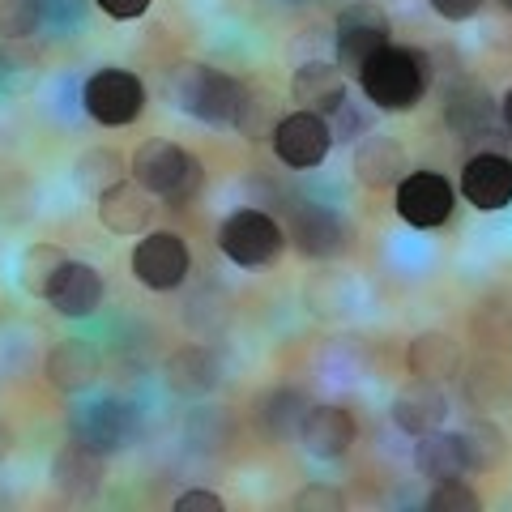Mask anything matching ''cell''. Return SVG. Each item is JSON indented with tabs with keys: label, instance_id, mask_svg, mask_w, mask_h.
I'll return each mask as SVG.
<instances>
[{
	"label": "cell",
	"instance_id": "7a4b0ae2",
	"mask_svg": "<svg viewBox=\"0 0 512 512\" xmlns=\"http://www.w3.org/2000/svg\"><path fill=\"white\" fill-rule=\"evenodd\" d=\"M128 171H133V180L146 188L150 197L167 201V205H188L205 184L201 158L188 154L184 146H175V141H163V137L141 141V146L133 150Z\"/></svg>",
	"mask_w": 512,
	"mask_h": 512
},
{
	"label": "cell",
	"instance_id": "836d02e7",
	"mask_svg": "<svg viewBox=\"0 0 512 512\" xmlns=\"http://www.w3.org/2000/svg\"><path fill=\"white\" fill-rule=\"evenodd\" d=\"M431 9H436L444 22H470L474 13L483 9V0H431Z\"/></svg>",
	"mask_w": 512,
	"mask_h": 512
},
{
	"label": "cell",
	"instance_id": "8d00e7d4",
	"mask_svg": "<svg viewBox=\"0 0 512 512\" xmlns=\"http://www.w3.org/2000/svg\"><path fill=\"white\" fill-rule=\"evenodd\" d=\"M291 5H308V0H291Z\"/></svg>",
	"mask_w": 512,
	"mask_h": 512
},
{
	"label": "cell",
	"instance_id": "8fae6325",
	"mask_svg": "<svg viewBox=\"0 0 512 512\" xmlns=\"http://www.w3.org/2000/svg\"><path fill=\"white\" fill-rule=\"evenodd\" d=\"M461 197L483 214H500L512 205V158L483 150L474 154L466 171H461Z\"/></svg>",
	"mask_w": 512,
	"mask_h": 512
},
{
	"label": "cell",
	"instance_id": "7c38bea8",
	"mask_svg": "<svg viewBox=\"0 0 512 512\" xmlns=\"http://www.w3.org/2000/svg\"><path fill=\"white\" fill-rule=\"evenodd\" d=\"M286 239L312 261H325V256H338L346 244V227L342 218L325 210V205H312V201H299L291 205V222H286Z\"/></svg>",
	"mask_w": 512,
	"mask_h": 512
},
{
	"label": "cell",
	"instance_id": "ba28073f",
	"mask_svg": "<svg viewBox=\"0 0 512 512\" xmlns=\"http://www.w3.org/2000/svg\"><path fill=\"white\" fill-rule=\"evenodd\" d=\"M192 269V252L184 235L175 231H146L133 248V278L146 291H175Z\"/></svg>",
	"mask_w": 512,
	"mask_h": 512
},
{
	"label": "cell",
	"instance_id": "603a6c76",
	"mask_svg": "<svg viewBox=\"0 0 512 512\" xmlns=\"http://www.w3.org/2000/svg\"><path fill=\"white\" fill-rule=\"evenodd\" d=\"M457 444H461V457H466V474H491L508 457L504 427L491 419H470L457 431Z\"/></svg>",
	"mask_w": 512,
	"mask_h": 512
},
{
	"label": "cell",
	"instance_id": "ac0fdd59",
	"mask_svg": "<svg viewBox=\"0 0 512 512\" xmlns=\"http://www.w3.org/2000/svg\"><path fill=\"white\" fill-rule=\"evenodd\" d=\"M406 146L397 137H363L359 150H355V180L372 192L384 188H397L406 180Z\"/></svg>",
	"mask_w": 512,
	"mask_h": 512
},
{
	"label": "cell",
	"instance_id": "9c48e42d",
	"mask_svg": "<svg viewBox=\"0 0 512 512\" xmlns=\"http://www.w3.org/2000/svg\"><path fill=\"white\" fill-rule=\"evenodd\" d=\"M389 18L376 9V5H367V0H359V5H350L338 13V69L355 82L359 69L367 60H372L380 47H389Z\"/></svg>",
	"mask_w": 512,
	"mask_h": 512
},
{
	"label": "cell",
	"instance_id": "3957f363",
	"mask_svg": "<svg viewBox=\"0 0 512 512\" xmlns=\"http://www.w3.org/2000/svg\"><path fill=\"white\" fill-rule=\"evenodd\" d=\"M171 94L184 116L210 124V128L235 124L239 107H244V86H239L231 73L210 69V64H184V69H175Z\"/></svg>",
	"mask_w": 512,
	"mask_h": 512
},
{
	"label": "cell",
	"instance_id": "5bb4252c",
	"mask_svg": "<svg viewBox=\"0 0 512 512\" xmlns=\"http://www.w3.org/2000/svg\"><path fill=\"white\" fill-rule=\"evenodd\" d=\"M47 303H52V312L64 320L94 316L103 308V274L86 261H69L60 269V278L52 282V291H47Z\"/></svg>",
	"mask_w": 512,
	"mask_h": 512
},
{
	"label": "cell",
	"instance_id": "6da1fadb",
	"mask_svg": "<svg viewBox=\"0 0 512 512\" xmlns=\"http://www.w3.org/2000/svg\"><path fill=\"white\" fill-rule=\"evenodd\" d=\"M355 82L376 111H410L423 103V94L431 86V60L423 52H414V47L389 43L363 64Z\"/></svg>",
	"mask_w": 512,
	"mask_h": 512
},
{
	"label": "cell",
	"instance_id": "f546056e",
	"mask_svg": "<svg viewBox=\"0 0 512 512\" xmlns=\"http://www.w3.org/2000/svg\"><path fill=\"white\" fill-rule=\"evenodd\" d=\"M427 508L431 512H478V508H483V500H478V491L466 487L461 478H444V483L431 487Z\"/></svg>",
	"mask_w": 512,
	"mask_h": 512
},
{
	"label": "cell",
	"instance_id": "d6986e66",
	"mask_svg": "<svg viewBox=\"0 0 512 512\" xmlns=\"http://www.w3.org/2000/svg\"><path fill=\"white\" fill-rule=\"evenodd\" d=\"M299 440L312 457L320 461H338L350 444H355V419L346 406H312L308 419L299 427Z\"/></svg>",
	"mask_w": 512,
	"mask_h": 512
},
{
	"label": "cell",
	"instance_id": "5b68a950",
	"mask_svg": "<svg viewBox=\"0 0 512 512\" xmlns=\"http://www.w3.org/2000/svg\"><path fill=\"white\" fill-rule=\"evenodd\" d=\"M286 248V231L282 222H274L265 210H235L222 218L218 227V252L235 261L239 269H261L274 265Z\"/></svg>",
	"mask_w": 512,
	"mask_h": 512
},
{
	"label": "cell",
	"instance_id": "e0dca14e",
	"mask_svg": "<svg viewBox=\"0 0 512 512\" xmlns=\"http://www.w3.org/2000/svg\"><path fill=\"white\" fill-rule=\"evenodd\" d=\"M99 222L111 235H146L154 222V197L137 180L111 184L99 197Z\"/></svg>",
	"mask_w": 512,
	"mask_h": 512
},
{
	"label": "cell",
	"instance_id": "1f68e13d",
	"mask_svg": "<svg viewBox=\"0 0 512 512\" xmlns=\"http://www.w3.org/2000/svg\"><path fill=\"white\" fill-rule=\"evenodd\" d=\"M295 508L299 512H342L346 508V495L338 487H325V483H308L295 495Z\"/></svg>",
	"mask_w": 512,
	"mask_h": 512
},
{
	"label": "cell",
	"instance_id": "2e32d148",
	"mask_svg": "<svg viewBox=\"0 0 512 512\" xmlns=\"http://www.w3.org/2000/svg\"><path fill=\"white\" fill-rule=\"evenodd\" d=\"M346 82L350 77L329 60H308L299 64L295 77H291V94L303 111H316V116H338L346 107Z\"/></svg>",
	"mask_w": 512,
	"mask_h": 512
},
{
	"label": "cell",
	"instance_id": "4dcf8cb0",
	"mask_svg": "<svg viewBox=\"0 0 512 512\" xmlns=\"http://www.w3.org/2000/svg\"><path fill=\"white\" fill-rule=\"evenodd\" d=\"M269 116H274V103H269V94H256V90L244 86V107H239V120H235L239 133H244L248 141L265 137V133H274Z\"/></svg>",
	"mask_w": 512,
	"mask_h": 512
},
{
	"label": "cell",
	"instance_id": "30bf717a",
	"mask_svg": "<svg viewBox=\"0 0 512 512\" xmlns=\"http://www.w3.org/2000/svg\"><path fill=\"white\" fill-rule=\"evenodd\" d=\"M453 205H457V192L440 171H410L397 184V218L410 222L414 231L444 227L453 218Z\"/></svg>",
	"mask_w": 512,
	"mask_h": 512
},
{
	"label": "cell",
	"instance_id": "44dd1931",
	"mask_svg": "<svg viewBox=\"0 0 512 512\" xmlns=\"http://www.w3.org/2000/svg\"><path fill=\"white\" fill-rule=\"evenodd\" d=\"M491 120H495V99L474 77H457L444 99V124L453 128L461 141H474L478 133H487Z\"/></svg>",
	"mask_w": 512,
	"mask_h": 512
},
{
	"label": "cell",
	"instance_id": "9a60e30c",
	"mask_svg": "<svg viewBox=\"0 0 512 512\" xmlns=\"http://www.w3.org/2000/svg\"><path fill=\"white\" fill-rule=\"evenodd\" d=\"M393 423L406 431V436H427V431L444 427L448 419V393L440 389V380H419L414 376L402 393L393 397Z\"/></svg>",
	"mask_w": 512,
	"mask_h": 512
},
{
	"label": "cell",
	"instance_id": "ffe728a7",
	"mask_svg": "<svg viewBox=\"0 0 512 512\" xmlns=\"http://www.w3.org/2000/svg\"><path fill=\"white\" fill-rule=\"evenodd\" d=\"M52 487L64 500H94L103 487V457L69 440L52 461Z\"/></svg>",
	"mask_w": 512,
	"mask_h": 512
},
{
	"label": "cell",
	"instance_id": "83f0119b",
	"mask_svg": "<svg viewBox=\"0 0 512 512\" xmlns=\"http://www.w3.org/2000/svg\"><path fill=\"white\" fill-rule=\"evenodd\" d=\"M124 171H128V167H124V158H120L116 150H86L82 158H77V167H73L77 184H82L90 197H103L111 184L124 180Z\"/></svg>",
	"mask_w": 512,
	"mask_h": 512
},
{
	"label": "cell",
	"instance_id": "8992f818",
	"mask_svg": "<svg viewBox=\"0 0 512 512\" xmlns=\"http://www.w3.org/2000/svg\"><path fill=\"white\" fill-rule=\"evenodd\" d=\"M82 107L90 120H99L107 128H124L146 111V86L137 73L128 69H99L86 77L82 86Z\"/></svg>",
	"mask_w": 512,
	"mask_h": 512
},
{
	"label": "cell",
	"instance_id": "cb8c5ba5",
	"mask_svg": "<svg viewBox=\"0 0 512 512\" xmlns=\"http://www.w3.org/2000/svg\"><path fill=\"white\" fill-rule=\"evenodd\" d=\"M308 410L312 406L299 389H269L261 402H256V427H261L269 440H291V436H299Z\"/></svg>",
	"mask_w": 512,
	"mask_h": 512
},
{
	"label": "cell",
	"instance_id": "d590c367",
	"mask_svg": "<svg viewBox=\"0 0 512 512\" xmlns=\"http://www.w3.org/2000/svg\"><path fill=\"white\" fill-rule=\"evenodd\" d=\"M500 120L508 124V133H512V90L504 94V103H500Z\"/></svg>",
	"mask_w": 512,
	"mask_h": 512
},
{
	"label": "cell",
	"instance_id": "d6a6232c",
	"mask_svg": "<svg viewBox=\"0 0 512 512\" xmlns=\"http://www.w3.org/2000/svg\"><path fill=\"white\" fill-rule=\"evenodd\" d=\"M222 495L214 491H184L180 500H175V512H222Z\"/></svg>",
	"mask_w": 512,
	"mask_h": 512
},
{
	"label": "cell",
	"instance_id": "4fadbf2b",
	"mask_svg": "<svg viewBox=\"0 0 512 512\" xmlns=\"http://www.w3.org/2000/svg\"><path fill=\"white\" fill-rule=\"evenodd\" d=\"M43 372H47V384H52V389L77 397L103 376V355H99V346L86 342V338H64L52 346Z\"/></svg>",
	"mask_w": 512,
	"mask_h": 512
},
{
	"label": "cell",
	"instance_id": "277c9868",
	"mask_svg": "<svg viewBox=\"0 0 512 512\" xmlns=\"http://www.w3.org/2000/svg\"><path fill=\"white\" fill-rule=\"evenodd\" d=\"M141 436V414L120 397H90L69 414V440L99 457L124 453Z\"/></svg>",
	"mask_w": 512,
	"mask_h": 512
},
{
	"label": "cell",
	"instance_id": "e575fe53",
	"mask_svg": "<svg viewBox=\"0 0 512 512\" xmlns=\"http://www.w3.org/2000/svg\"><path fill=\"white\" fill-rule=\"evenodd\" d=\"M150 5H154V0H99V9L107 13V18H116V22H133Z\"/></svg>",
	"mask_w": 512,
	"mask_h": 512
},
{
	"label": "cell",
	"instance_id": "484cf974",
	"mask_svg": "<svg viewBox=\"0 0 512 512\" xmlns=\"http://www.w3.org/2000/svg\"><path fill=\"white\" fill-rule=\"evenodd\" d=\"M457 363H461V355L448 333H419L406 350V367H410V376H419V380H448L457 372Z\"/></svg>",
	"mask_w": 512,
	"mask_h": 512
},
{
	"label": "cell",
	"instance_id": "4316f807",
	"mask_svg": "<svg viewBox=\"0 0 512 512\" xmlns=\"http://www.w3.org/2000/svg\"><path fill=\"white\" fill-rule=\"evenodd\" d=\"M69 265V252H64L60 244H35L22 252V265H18V282L26 295L35 299H47V291H52V282L60 278V269Z\"/></svg>",
	"mask_w": 512,
	"mask_h": 512
},
{
	"label": "cell",
	"instance_id": "d4e9b609",
	"mask_svg": "<svg viewBox=\"0 0 512 512\" xmlns=\"http://www.w3.org/2000/svg\"><path fill=\"white\" fill-rule=\"evenodd\" d=\"M414 470L431 483H444V478H461L466 474V457H461V444L457 436H448V431H427V436H414Z\"/></svg>",
	"mask_w": 512,
	"mask_h": 512
},
{
	"label": "cell",
	"instance_id": "52a82bcc",
	"mask_svg": "<svg viewBox=\"0 0 512 512\" xmlns=\"http://www.w3.org/2000/svg\"><path fill=\"white\" fill-rule=\"evenodd\" d=\"M274 154L282 167H295V171H308V167H320L333 150V128L325 116H316V111H286V116L274 124Z\"/></svg>",
	"mask_w": 512,
	"mask_h": 512
},
{
	"label": "cell",
	"instance_id": "f1b7e54d",
	"mask_svg": "<svg viewBox=\"0 0 512 512\" xmlns=\"http://www.w3.org/2000/svg\"><path fill=\"white\" fill-rule=\"evenodd\" d=\"M47 5L43 0H0V39L22 43L43 26Z\"/></svg>",
	"mask_w": 512,
	"mask_h": 512
},
{
	"label": "cell",
	"instance_id": "7402d4cb",
	"mask_svg": "<svg viewBox=\"0 0 512 512\" xmlns=\"http://www.w3.org/2000/svg\"><path fill=\"white\" fill-rule=\"evenodd\" d=\"M222 367L214 359V350L205 346H180L175 355L163 363V380L175 397H205L218 389Z\"/></svg>",
	"mask_w": 512,
	"mask_h": 512
}]
</instances>
